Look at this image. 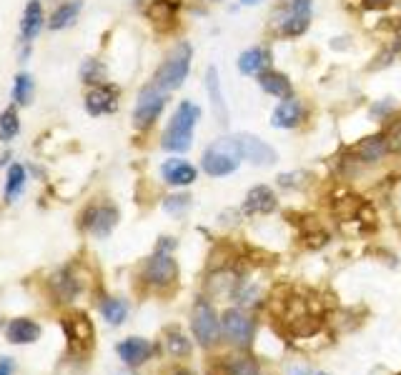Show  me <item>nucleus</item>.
I'll return each instance as SVG.
<instances>
[{"mask_svg":"<svg viewBox=\"0 0 401 375\" xmlns=\"http://www.w3.org/2000/svg\"><path fill=\"white\" fill-rule=\"evenodd\" d=\"M43 23H46V13H43L41 0H28L26 11L21 18V38L23 43H33V38L41 33Z\"/></svg>","mask_w":401,"mask_h":375,"instance_id":"16","label":"nucleus"},{"mask_svg":"<svg viewBox=\"0 0 401 375\" xmlns=\"http://www.w3.org/2000/svg\"><path fill=\"white\" fill-rule=\"evenodd\" d=\"M191 328H193V335L200 345L216 343L218 335H221V320H218L211 303H206V300H198V303H196L193 315H191Z\"/></svg>","mask_w":401,"mask_h":375,"instance_id":"5","label":"nucleus"},{"mask_svg":"<svg viewBox=\"0 0 401 375\" xmlns=\"http://www.w3.org/2000/svg\"><path fill=\"white\" fill-rule=\"evenodd\" d=\"M63 328H66V335H68V343H71V348H81V350H88L93 343V328H91V320L86 318V315H71V318L63 320Z\"/></svg>","mask_w":401,"mask_h":375,"instance_id":"12","label":"nucleus"},{"mask_svg":"<svg viewBox=\"0 0 401 375\" xmlns=\"http://www.w3.org/2000/svg\"><path fill=\"white\" fill-rule=\"evenodd\" d=\"M319 375H324V373H319Z\"/></svg>","mask_w":401,"mask_h":375,"instance_id":"41","label":"nucleus"},{"mask_svg":"<svg viewBox=\"0 0 401 375\" xmlns=\"http://www.w3.org/2000/svg\"><path fill=\"white\" fill-rule=\"evenodd\" d=\"M206 96L208 101H211V108L213 113H216V120L221 123V125H226L228 123V111H226V96H223L221 91V78H218V68L216 66H208L206 71Z\"/></svg>","mask_w":401,"mask_h":375,"instance_id":"14","label":"nucleus"},{"mask_svg":"<svg viewBox=\"0 0 401 375\" xmlns=\"http://www.w3.org/2000/svg\"><path fill=\"white\" fill-rule=\"evenodd\" d=\"M304 120V106L296 101V98H283L276 106L271 115V125L278 128V130H291V128H298Z\"/></svg>","mask_w":401,"mask_h":375,"instance_id":"11","label":"nucleus"},{"mask_svg":"<svg viewBox=\"0 0 401 375\" xmlns=\"http://www.w3.org/2000/svg\"><path fill=\"white\" fill-rule=\"evenodd\" d=\"M118 355L126 365H141L143 360H148L151 355V343L143 338H126L123 343H118Z\"/></svg>","mask_w":401,"mask_h":375,"instance_id":"19","label":"nucleus"},{"mask_svg":"<svg viewBox=\"0 0 401 375\" xmlns=\"http://www.w3.org/2000/svg\"><path fill=\"white\" fill-rule=\"evenodd\" d=\"M268 63H271V53L266 48H248L238 56V71L243 76H261L263 71H268Z\"/></svg>","mask_w":401,"mask_h":375,"instance_id":"18","label":"nucleus"},{"mask_svg":"<svg viewBox=\"0 0 401 375\" xmlns=\"http://www.w3.org/2000/svg\"><path fill=\"white\" fill-rule=\"evenodd\" d=\"M233 140L241 150V158L251 160L253 165H273L278 160V153L266 140L251 135V133H238V135H233Z\"/></svg>","mask_w":401,"mask_h":375,"instance_id":"7","label":"nucleus"},{"mask_svg":"<svg viewBox=\"0 0 401 375\" xmlns=\"http://www.w3.org/2000/svg\"><path fill=\"white\" fill-rule=\"evenodd\" d=\"M261 0H241V6H258Z\"/></svg>","mask_w":401,"mask_h":375,"instance_id":"38","label":"nucleus"},{"mask_svg":"<svg viewBox=\"0 0 401 375\" xmlns=\"http://www.w3.org/2000/svg\"><path fill=\"white\" fill-rule=\"evenodd\" d=\"M221 328H223V333H226V338L231 340L233 345H238V348H246V345L251 343L253 323L243 310H238V308L226 310L221 318Z\"/></svg>","mask_w":401,"mask_h":375,"instance_id":"8","label":"nucleus"},{"mask_svg":"<svg viewBox=\"0 0 401 375\" xmlns=\"http://www.w3.org/2000/svg\"><path fill=\"white\" fill-rule=\"evenodd\" d=\"M33 78L28 76V73H18L16 76V86H13V101L18 103V106H28L33 98Z\"/></svg>","mask_w":401,"mask_h":375,"instance_id":"29","label":"nucleus"},{"mask_svg":"<svg viewBox=\"0 0 401 375\" xmlns=\"http://www.w3.org/2000/svg\"><path fill=\"white\" fill-rule=\"evenodd\" d=\"M191 205V198L188 195H171V198H166V203H163V208L168 210V213H183L186 208Z\"/></svg>","mask_w":401,"mask_h":375,"instance_id":"32","label":"nucleus"},{"mask_svg":"<svg viewBox=\"0 0 401 375\" xmlns=\"http://www.w3.org/2000/svg\"><path fill=\"white\" fill-rule=\"evenodd\" d=\"M161 175H163V180L168 183V185L183 188V185H191V183L196 180V168L191 165L188 160L171 158V160H166L163 165H161Z\"/></svg>","mask_w":401,"mask_h":375,"instance_id":"15","label":"nucleus"},{"mask_svg":"<svg viewBox=\"0 0 401 375\" xmlns=\"http://www.w3.org/2000/svg\"><path fill=\"white\" fill-rule=\"evenodd\" d=\"M83 3L81 0H68V3H63L61 8H56L51 16V21H48V28L51 31H63V28H71L73 23L78 21V13H81Z\"/></svg>","mask_w":401,"mask_h":375,"instance_id":"24","label":"nucleus"},{"mask_svg":"<svg viewBox=\"0 0 401 375\" xmlns=\"http://www.w3.org/2000/svg\"><path fill=\"white\" fill-rule=\"evenodd\" d=\"M386 140H389V150L401 153V120H396L394 125L386 133Z\"/></svg>","mask_w":401,"mask_h":375,"instance_id":"33","label":"nucleus"},{"mask_svg":"<svg viewBox=\"0 0 401 375\" xmlns=\"http://www.w3.org/2000/svg\"><path fill=\"white\" fill-rule=\"evenodd\" d=\"M26 180H28L26 168L21 163H13L6 178V203H16V198H21V193L26 190Z\"/></svg>","mask_w":401,"mask_h":375,"instance_id":"25","label":"nucleus"},{"mask_svg":"<svg viewBox=\"0 0 401 375\" xmlns=\"http://www.w3.org/2000/svg\"><path fill=\"white\" fill-rule=\"evenodd\" d=\"M166 345H168V350L173 355H188L191 353V343L186 340L183 333H178V330H171V333L166 335Z\"/></svg>","mask_w":401,"mask_h":375,"instance_id":"31","label":"nucleus"},{"mask_svg":"<svg viewBox=\"0 0 401 375\" xmlns=\"http://www.w3.org/2000/svg\"><path fill=\"white\" fill-rule=\"evenodd\" d=\"M283 11H286V8H283ZM276 26H278V36L298 38V36H304V33L309 31L311 21H309V13L286 11L283 13V18H276Z\"/></svg>","mask_w":401,"mask_h":375,"instance_id":"20","label":"nucleus"},{"mask_svg":"<svg viewBox=\"0 0 401 375\" xmlns=\"http://www.w3.org/2000/svg\"><path fill=\"white\" fill-rule=\"evenodd\" d=\"M101 313H103V318L108 320L111 325H121L126 320V315H128V305L118 298H108L101 305Z\"/></svg>","mask_w":401,"mask_h":375,"instance_id":"28","label":"nucleus"},{"mask_svg":"<svg viewBox=\"0 0 401 375\" xmlns=\"http://www.w3.org/2000/svg\"><path fill=\"white\" fill-rule=\"evenodd\" d=\"M258 86H261V91L268 93V96H276V98L291 96V81L278 71H263L261 76H258Z\"/></svg>","mask_w":401,"mask_h":375,"instance_id":"22","label":"nucleus"},{"mask_svg":"<svg viewBox=\"0 0 401 375\" xmlns=\"http://www.w3.org/2000/svg\"><path fill=\"white\" fill-rule=\"evenodd\" d=\"M81 78H83V83H88V86H103L106 83V68L91 58V61L83 63Z\"/></svg>","mask_w":401,"mask_h":375,"instance_id":"30","label":"nucleus"},{"mask_svg":"<svg viewBox=\"0 0 401 375\" xmlns=\"http://www.w3.org/2000/svg\"><path fill=\"white\" fill-rule=\"evenodd\" d=\"M211 375H263L251 358H228L223 363L213 365Z\"/></svg>","mask_w":401,"mask_h":375,"instance_id":"23","label":"nucleus"},{"mask_svg":"<svg viewBox=\"0 0 401 375\" xmlns=\"http://www.w3.org/2000/svg\"><path fill=\"white\" fill-rule=\"evenodd\" d=\"M176 375H191V373H188V370H178Z\"/></svg>","mask_w":401,"mask_h":375,"instance_id":"40","label":"nucleus"},{"mask_svg":"<svg viewBox=\"0 0 401 375\" xmlns=\"http://www.w3.org/2000/svg\"><path fill=\"white\" fill-rule=\"evenodd\" d=\"M241 150H238L236 140L233 138H221V140L211 143V145L203 150L200 158V168L206 170V175L211 178H223L231 175L238 165H241Z\"/></svg>","mask_w":401,"mask_h":375,"instance_id":"3","label":"nucleus"},{"mask_svg":"<svg viewBox=\"0 0 401 375\" xmlns=\"http://www.w3.org/2000/svg\"><path fill=\"white\" fill-rule=\"evenodd\" d=\"M51 285H53V290H56V295L61 300H73L78 293V280L71 275V270H61L58 275H53Z\"/></svg>","mask_w":401,"mask_h":375,"instance_id":"26","label":"nucleus"},{"mask_svg":"<svg viewBox=\"0 0 401 375\" xmlns=\"http://www.w3.org/2000/svg\"><path fill=\"white\" fill-rule=\"evenodd\" d=\"M364 3L366 11H384V8H389L394 0H361Z\"/></svg>","mask_w":401,"mask_h":375,"instance_id":"35","label":"nucleus"},{"mask_svg":"<svg viewBox=\"0 0 401 375\" xmlns=\"http://www.w3.org/2000/svg\"><path fill=\"white\" fill-rule=\"evenodd\" d=\"M198 118H200V108L196 106V103H191V101L181 103L173 115H171L168 128H166V133H163V140H161L163 150H171V153L188 150V148L193 145V128H196V123H198Z\"/></svg>","mask_w":401,"mask_h":375,"instance_id":"1","label":"nucleus"},{"mask_svg":"<svg viewBox=\"0 0 401 375\" xmlns=\"http://www.w3.org/2000/svg\"><path fill=\"white\" fill-rule=\"evenodd\" d=\"M276 210V193L268 185H256L248 190L243 200V213L246 215H266Z\"/></svg>","mask_w":401,"mask_h":375,"instance_id":"13","label":"nucleus"},{"mask_svg":"<svg viewBox=\"0 0 401 375\" xmlns=\"http://www.w3.org/2000/svg\"><path fill=\"white\" fill-rule=\"evenodd\" d=\"M116 223H118V210L113 205H93L83 213V228L96 235V238L111 235Z\"/></svg>","mask_w":401,"mask_h":375,"instance_id":"9","label":"nucleus"},{"mask_svg":"<svg viewBox=\"0 0 401 375\" xmlns=\"http://www.w3.org/2000/svg\"><path fill=\"white\" fill-rule=\"evenodd\" d=\"M21 133V118H18L16 108L0 113V143H8Z\"/></svg>","mask_w":401,"mask_h":375,"instance_id":"27","label":"nucleus"},{"mask_svg":"<svg viewBox=\"0 0 401 375\" xmlns=\"http://www.w3.org/2000/svg\"><path fill=\"white\" fill-rule=\"evenodd\" d=\"M13 360L11 358H0V375H13Z\"/></svg>","mask_w":401,"mask_h":375,"instance_id":"36","label":"nucleus"},{"mask_svg":"<svg viewBox=\"0 0 401 375\" xmlns=\"http://www.w3.org/2000/svg\"><path fill=\"white\" fill-rule=\"evenodd\" d=\"M6 335H8V340H11V343H18V345L36 343L38 335H41V325L33 323V320H28V318H18V320H13V323L8 325Z\"/></svg>","mask_w":401,"mask_h":375,"instance_id":"21","label":"nucleus"},{"mask_svg":"<svg viewBox=\"0 0 401 375\" xmlns=\"http://www.w3.org/2000/svg\"><path fill=\"white\" fill-rule=\"evenodd\" d=\"M143 275L151 285H156V288H166V285H171L176 278H178V265H176V260L171 258L168 250H156V255H151L148 263H146Z\"/></svg>","mask_w":401,"mask_h":375,"instance_id":"6","label":"nucleus"},{"mask_svg":"<svg viewBox=\"0 0 401 375\" xmlns=\"http://www.w3.org/2000/svg\"><path fill=\"white\" fill-rule=\"evenodd\" d=\"M118 108V88L116 86H96L91 93L86 96V111L91 115H108Z\"/></svg>","mask_w":401,"mask_h":375,"instance_id":"10","label":"nucleus"},{"mask_svg":"<svg viewBox=\"0 0 401 375\" xmlns=\"http://www.w3.org/2000/svg\"><path fill=\"white\" fill-rule=\"evenodd\" d=\"M166 108V91H161L158 86H146L143 91L138 93V101H136L133 108V125L138 130H148V128L156 125V120L161 118Z\"/></svg>","mask_w":401,"mask_h":375,"instance_id":"4","label":"nucleus"},{"mask_svg":"<svg viewBox=\"0 0 401 375\" xmlns=\"http://www.w3.org/2000/svg\"><path fill=\"white\" fill-rule=\"evenodd\" d=\"M301 180H306V175L301 170L281 173V175H278V185H283V188H298V185H301Z\"/></svg>","mask_w":401,"mask_h":375,"instance_id":"34","label":"nucleus"},{"mask_svg":"<svg viewBox=\"0 0 401 375\" xmlns=\"http://www.w3.org/2000/svg\"><path fill=\"white\" fill-rule=\"evenodd\" d=\"M191 58H193V48H191L188 43H178V46L168 53V58L161 63L158 71H156L153 83L166 93L178 91L191 73Z\"/></svg>","mask_w":401,"mask_h":375,"instance_id":"2","label":"nucleus"},{"mask_svg":"<svg viewBox=\"0 0 401 375\" xmlns=\"http://www.w3.org/2000/svg\"><path fill=\"white\" fill-rule=\"evenodd\" d=\"M216 3H218V0H216Z\"/></svg>","mask_w":401,"mask_h":375,"instance_id":"42","label":"nucleus"},{"mask_svg":"<svg viewBox=\"0 0 401 375\" xmlns=\"http://www.w3.org/2000/svg\"><path fill=\"white\" fill-rule=\"evenodd\" d=\"M116 375H136V373H131V370H118Z\"/></svg>","mask_w":401,"mask_h":375,"instance_id":"39","label":"nucleus"},{"mask_svg":"<svg viewBox=\"0 0 401 375\" xmlns=\"http://www.w3.org/2000/svg\"><path fill=\"white\" fill-rule=\"evenodd\" d=\"M351 153H354V158L359 163H379L389 153V140H386V135L364 138V140L356 143Z\"/></svg>","mask_w":401,"mask_h":375,"instance_id":"17","label":"nucleus"},{"mask_svg":"<svg viewBox=\"0 0 401 375\" xmlns=\"http://www.w3.org/2000/svg\"><path fill=\"white\" fill-rule=\"evenodd\" d=\"M391 108H394V103L386 101V103H379V106H374V111H371V113H374V115H379V113H386V115H389Z\"/></svg>","mask_w":401,"mask_h":375,"instance_id":"37","label":"nucleus"}]
</instances>
